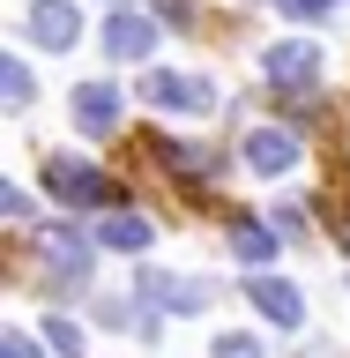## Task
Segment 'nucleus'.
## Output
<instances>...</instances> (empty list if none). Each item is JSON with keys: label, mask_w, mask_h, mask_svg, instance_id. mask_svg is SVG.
<instances>
[{"label": "nucleus", "mask_w": 350, "mask_h": 358, "mask_svg": "<svg viewBox=\"0 0 350 358\" xmlns=\"http://www.w3.org/2000/svg\"><path fill=\"white\" fill-rule=\"evenodd\" d=\"M45 194L60 201V209H119L112 172H97L82 157H45Z\"/></svg>", "instance_id": "1"}, {"label": "nucleus", "mask_w": 350, "mask_h": 358, "mask_svg": "<svg viewBox=\"0 0 350 358\" xmlns=\"http://www.w3.org/2000/svg\"><path fill=\"white\" fill-rule=\"evenodd\" d=\"M38 254H45V284H52V299H75V291L89 284V239H82V231L52 224V231L38 239Z\"/></svg>", "instance_id": "2"}, {"label": "nucleus", "mask_w": 350, "mask_h": 358, "mask_svg": "<svg viewBox=\"0 0 350 358\" xmlns=\"http://www.w3.org/2000/svg\"><path fill=\"white\" fill-rule=\"evenodd\" d=\"M268 83L284 90V97H306V90L321 83V52H313V45H298V38L268 45Z\"/></svg>", "instance_id": "3"}, {"label": "nucleus", "mask_w": 350, "mask_h": 358, "mask_svg": "<svg viewBox=\"0 0 350 358\" xmlns=\"http://www.w3.org/2000/svg\"><path fill=\"white\" fill-rule=\"evenodd\" d=\"M142 299L156 313H201L209 306V276H164V268H142Z\"/></svg>", "instance_id": "4"}, {"label": "nucleus", "mask_w": 350, "mask_h": 358, "mask_svg": "<svg viewBox=\"0 0 350 358\" xmlns=\"http://www.w3.org/2000/svg\"><path fill=\"white\" fill-rule=\"evenodd\" d=\"M67 112H75V127H82V134H112V127H119V112H127V97H119V83H82L75 97H67Z\"/></svg>", "instance_id": "5"}, {"label": "nucleus", "mask_w": 350, "mask_h": 358, "mask_svg": "<svg viewBox=\"0 0 350 358\" xmlns=\"http://www.w3.org/2000/svg\"><path fill=\"white\" fill-rule=\"evenodd\" d=\"M142 90H150V105H164V112H209L217 105V90L201 83V75H172V67H156Z\"/></svg>", "instance_id": "6"}, {"label": "nucleus", "mask_w": 350, "mask_h": 358, "mask_svg": "<svg viewBox=\"0 0 350 358\" xmlns=\"http://www.w3.org/2000/svg\"><path fill=\"white\" fill-rule=\"evenodd\" d=\"M246 164H254L261 179L291 172V164H298V127H254L246 134Z\"/></svg>", "instance_id": "7"}, {"label": "nucleus", "mask_w": 350, "mask_h": 358, "mask_svg": "<svg viewBox=\"0 0 350 358\" xmlns=\"http://www.w3.org/2000/svg\"><path fill=\"white\" fill-rule=\"evenodd\" d=\"M150 157L164 164V172H172V187L187 179L194 194L209 187V172H217V157H209V150H187V142H172V134H150Z\"/></svg>", "instance_id": "8"}, {"label": "nucleus", "mask_w": 350, "mask_h": 358, "mask_svg": "<svg viewBox=\"0 0 350 358\" xmlns=\"http://www.w3.org/2000/svg\"><path fill=\"white\" fill-rule=\"evenodd\" d=\"M150 45H156V22L150 15L112 8V22H105V52H112V60H150Z\"/></svg>", "instance_id": "9"}, {"label": "nucleus", "mask_w": 350, "mask_h": 358, "mask_svg": "<svg viewBox=\"0 0 350 358\" xmlns=\"http://www.w3.org/2000/svg\"><path fill=\"white\" fill-rule=\"evenodd\" d=\"M246 299H254V306H261L268 321H284V329H298V321H306V299H298V291H291L284 276H268V268L254 276V284H246Z\"/></svg>", "instance_id": "10"}, {"label": "nucleus", "mask_w": 350, "mask_h": 358, "mask_svg": "<svg viewBox=\"0 0 350 358\" xmlns=\"http://www.w3.org/2000/svg\"><path fill=\"white\" fill-rule=\"evenodd\" d=\"M30 38L52 45V52H67V45L82 38V15H75L67 0H38V8H30Z\"/></svg>", "instance_id": "11"}, {"label": "nucleus", "mask_w": 350, "mask_h": 358, "mask_svg": "<svg viewBox=\"0 0 350 358\" xmlns=\"http://www.w3.org/2000/svg\"><path fill=\"white\" fill-rule=\"evenodd\" d=\"M276 224H254V217H231V254H239V268H254V276H261L268 262H276Z\"/></svg>", "instance_id": "12"}, {"label": "nucleus", "mask_w": 350, "mask_h": 358, "mask_svg": "<svg viewBox=\"0 0 350 358\" xmlns=\"http://www.w3.org/2000/svg\"><path fill=\"white\" fill-rule=\"evenodd\" d=\"M150 217H134V209H112L105 224H97V246H105V254H150Z\"/></svg>", "instance_id": "13"}, {"label": "nucleus", "mask_w": 350, "mask_h": 358, "mask_svg": "<svg viewBox=\"0 0 350 358\" xmlns=\"http://www.w3.org/2000/svg\"><path fill=\"white\" fill-rule=\"evenodd\" d=\"M0 97H8V112L30 105V67H22V60H0Z\"/></svg>", "instance_id": "14"}, {"label": "nucleus", "mask_w": 350, "mask_h": 358, "mask_svg": "<svg viewBox=\"0 0 350 358\" xmlns=\"http://www.w3.org/2000/svg\"><path fill=\"white\" fill-rule=\"evenodd\" d=\"M45 343H52L60 358H82V329H75V321H60V313H45Z\"/></svg>", "instance_id": "15"}, {"label": "nucleus", "mask_w": 350, "mask_h": 358, "mask_svg": "<svg viewBox=\"0 0 350 358\" xmlns=\"http://www.w3.org/2000/svg\"><path fill=\"white\" fill-rule=\"evenodd\" d=\"M209 358H261V343H254V336H239V329H231V336H217V351H209Z\"/></svg>", "instance_id": "16"}, {"label": "nucleus", "mask_w": 350, "mask_h": 358, "mask_svg": "<svg viewBox=\"0 0 350 358\" xmlns=\"http://www.w3.org/2000/svg\"><path fill=\"white\" fill-rule=\"evenodd\" d=\"M156 22H172V30H187V22H194V0H156Z\"/></svg>", "instance_id": "17"}, {"label": "nucleus", "mask_w": 350, "mask_h": 358, "mask_svg": "<svg viewBox=\"0 0 350 358\" xmlns=\"http://www.w3.org/2000/svg\"><path fill=\"white\" fill-rule=\"evenodd\" d=\"M276 8H284V15H298V22H321L335 0H276Z\"/></svg>", "instance_id": "18"}, {"label": "nucleus", "mask_w": 350, "mask_h": 358, "mask_svg": "<svg viewBox=\"0 0 350 358\" xmlns=\"http://www.w3.org/2000/svg\"><path fill=\"white\" fill-rule=\"evenodd\" d=\"M0 358H38V343L30 336H0Z\"/></svg>", "instance_id": "19"}, {"label": "nucleus", "mask_w": 350, "mask_h": 358, "mask_svg": "<svg viewBox=\"0 0 350 358\" xmlns=\"http://www.w3.org/2000/svg\"><path fill=\"white\" fill-rule=\"evenodd\" d=\"M119 8H127V0H119Z\"/></svg>", "instance_id": "20"}]
</instances>
